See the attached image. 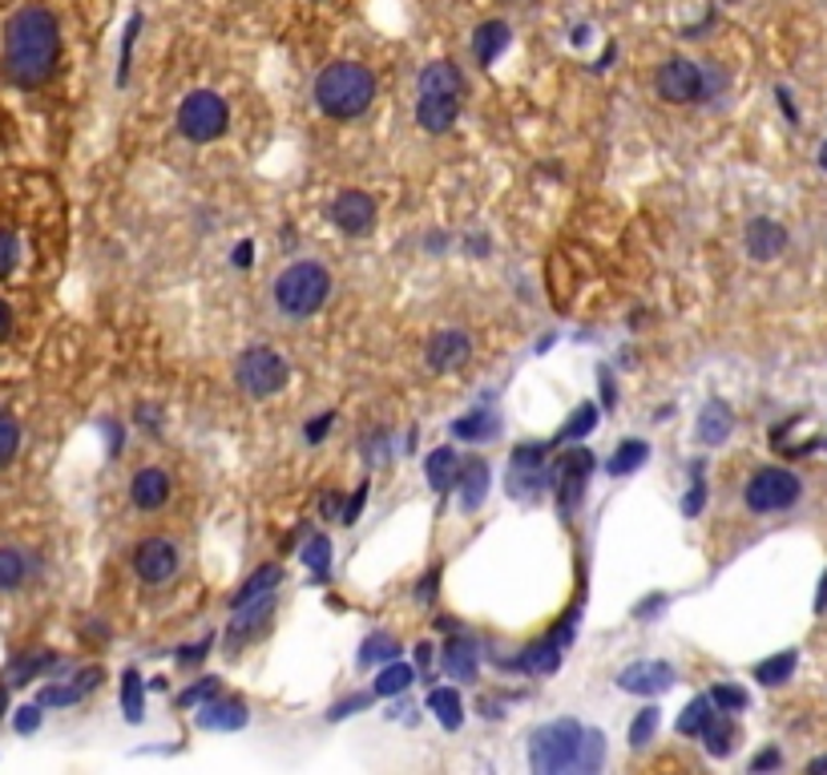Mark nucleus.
Here are the masks:
<instances>
[{"label":"nucleus","mask_w":827,"mask_h":775,"mask_svg":"<svg viewBox=\"0 0 827 775\" xmlns=\"http://www.w3.org/2000/svg\"><path fill=\"white\" fill-rule=\"evenodd\" d=\"M57 57H61V33H57V16L49 9L28 4L9 21L4 33V69L21 90H37L53 78Z\"/></svg>","instance_id":"f257e3e1"},{"label":"nucleus","mask_w":827,"mask_h":775,"mask_svg":"<svg viewBox=\"0 0 827 775\" xmlns=\"http://www.w3.org/2000/svg\"><path fill=\"white\" fill-rule=\"evenodd\" d=\"M375 97V78L356 61H335L320 73L315 81V102L327 118L335 121H351L360 118L363 109L372 106Z\"/></svg>","instance_id":"f03ea898"},{"label":"nucleus","mask_w":827,"mask_h":775,"mask_svg":"<svg viewBox=\"0 0 827 775\" xmlns=\"http://www.w3.org/2000/svg\"><path fill=\"white\" fill-rule=\"evenodd\" d=\"M586 748L589 731L577 719H558L541 727L529 748V763L537 775H561V772H586Z\"/></svg>","instance_id":"7ed1b4c3"},{"label":"nucleus","mask_w":827,"mask_h":775,"mask_svg":"<svg viewBox=\"0 0 827 775\" xmlns=\"http://www.w3.org/2000/svg\"><path fill=\"white\" fill-rule=\"evenodd\" d=\"M327 295H332V275L320 263H295L275 279V303L295 320L315 315L327 303Z\"/></svg>","instance_id":"20e7f679"},{"label":"nucleus","mask_w":827,"mask_h":775,"mask_svg":"<svg viewBox=\"0 0 827 775\" xmlns=\"http://www.w3.org/2000/svg\"><path fill=\"white\" fill-rule=\"evenodd\" d=\"M235 375H239V388L247 396H275L279 388H287L291 368H287V360L275 348H251L242 351Z\"/></svg>","instance_id":"39448f33"},{"label":"nucleus","mask_w":827,"mask_h":775,"mask_svg":"<svg viewBox=\"0 0 827 775\" xmlns=\"http://www.w3.org/2000/svg\"><path fill=\"white\" fill-rule=\"evenodd\" d=\"M178 130L190 138V142H214V138L227 130V102L211 90H199L190 94L182 106H178Z\"/></svg>","instance_id":"423d86ee"},{"label":"nucleus","mask_w":827,"mask_h":775,"mask_svg":"<svg viewBox=\"0 0 827 775\" xmlns=\"http://www.w3.org/2000/svg\"><path fill=\"white\" fill-rule=\"evenodd\" d=\"M800 501V477L791 468H759L747 485L751 513H779Z\"/></svg>","instance_id":"0eeeda50"},{"label":"nucleus","mask_w":827,"mask_h":775,"mask_svg":"<svg viewBox=\"0 0 827 775\" xmlns=\"http://www.w3.org/2000/svg\"><path fill=\"white\" fill-rule=\"evenodd\" d=\"M655 85L667 102H674V106H691V102L703 97V69L694 65V61H686V57H670L667 65L658 69Z\"/></svg>","instance_id":"6e6552de"},{"label":"nucleus","mask_w":827,"mask_h":775,"mask_svg":"<svg viewBox=\"0 0 827 775\" xmlns=\"http://www.w3.org/2000/svg\"><path fill=\"white\" fill-rule=\"evenodd\" d=\"M134 570L142 582H149V586L170 582L173 570H178V549H173L166 537H146V541L134 549Z\"/></svg>","instance_id":"1a4fd4ad"},{"label":"nucleus","mask_w":827,"mask_h":775,"mask_svg":"<svg viewBox=\"0 0 827 775\" xmlns=\"http://www.w3.org/2000/svg\"><path fill=\"white\" fill-rule=\"evenodd\" d=\"M332 218H335V227L347 230V235H368V230L375 227L372 194H363V190H344L332 206Z\"/></svg>","instance_id":"9d476101"},{"label":"nucleus","mask_w":827,"mask_h":775,"mask_svg":"<svg viewBox=\"0 0 827 775\" xmlns=\"http://www.w3.org/2000/svg\"><path fill=\"white\" fill-rule=\"evenodd\" d=\"M618 687L630 695H662L674 687V667L670 663H634L618 675Z\"/></svg>","instance_id":"9b49d317"},{"label":"nucleus","mask_w":827,"mask_h":775,"mask_svg":"<svg viewBox=\"0 0 827 775\" xmlns=\"http://www.w3.org/2000/svg\"><path fill=\"white\" fill-rule=\"evenodd\" d=\"M428 368L432 372H456V368H465L468 356H472V344H468L465 332H436L432 335V344H428Z\"/></svg>","instance_id":"f8f14e48"},{"label":"nucleus","mask_w":827,"mask_h":775,"mask_svg":"<svg viewBox=\"0 0 827 775\" xmlns=\"http://www.w3.org/2000/svg\"><path fill=\"white\" fill-rule=\"evenodd\" d=\"M589 468H594V456H589L586 449H574V453H570L558 465V473H553V481H558V497H561V509H565V513H570V509H574V501L582 497V485H586Z\"/></svg>","instance_id":"ddd939ff"},{"label":"nucleus","mask_w":827,"mask_h":775,"mask_svg":"<svg viewBox=\"0 0 827 775\" xmlns=\"http://www.w3.org/2000/svg\"><path fill=\"white\" fill-rule=\"evenodd\" d=\"M788 251V230L779 227L775 218H755L747 227V254L755 263H771Z\"/></svg>","instance_id":"4468645a"},{"label":"nucleus","mask_w":827,"mask_h":775,"mask_svg":"<svg viewBox=\"0 0 827 775\" xmlns=\"http://www.w3.org/2000/svg\"><path fill=\"white\" fill-rule=\"evenodd\" d=\"M456 114H460V97L453 94H420V106H416V118L428 134H444L456 121Z\"/></svg>","instance_id":"2eb2a0df"},{"label":"nucleus","mask_w":827,"mask_h":775,"mask_svg":"<svg viewBox=\"0 0 827 775\" xmlns=\"http://www.w3.org/2000/svg\"><path fill=\"white\" fill-rule=\"evenodd\" d=\"M271 615H275V598H254L247 601V606H239V615L230 618V630H227V639L239 646V642H247L254 634V630H263L271 622Z\"/></svg>","instance_id":"dca6fc26"},{"label":"nucleus","mask_w":827,"mask_h":775,"mask_svg":"<svg viewBox=\"0 0 827 775\" xmlns=\"http://www.w3.org/2000/svg\"><path fill=\"white\" fill-rule=\"evenodd\" d=\"M130 497H134L137 509L154 513V509H161L166 497H170V477H166L161 468H142L134 477V485H130Z\"/></svg>","instance_id":"f3484780"},{"label":"nucleus","mask_w":827,"mask_h":775,"mask_svg":"<svg viewBox=\"0 0 827 775\" xmlns=\"http://www.w3.org/2000/svg\"><path fill=\"white\" fill-rule=\"evenodd\" d=\"M199 727H206V731H239V727H247L242 699H211V707L199 711Z\"/></svg>","instance_id":"a211bd4d"},{"label":"nucleus","mask_w":827,"mask_h":775,"mask_svg":"<svg viewBox=\"0 0 827 775\" xmlns=\"http://www.w3.org/2000/svg\"><path fill=\"white\" fill-rule=\"evenodd\" d=\"M420 94L460 97L465 94V78H460V69H456L453 61H432V65H424V73H420Z\"/></svg>","instance_id":"6ab92c4d"},{"label":"nucleus","mask_w":827,"mask_h":775,"mask_svg":"<svg viewBox=\"0 0 827 775\" xmlns=\"http://www.w3.org/2000/svg\"><path fill=\"white\" fill-rule=\"evenodd\" d=\"M731 428H734L731 408H727L722 401H710L707 408H703V416H698V441L722 444L727 437H731Z\"/></svg>","instance_id":"aec40b11"},{"label":"nucleus","mask_w":827,"mask_h":775,"mask_svg":"<svg viewBox=\"0 0 827 775\" xmlns=\"http://www.w3.org/2000/svg\"><path fill=\"white\" fill-rule=\"evenodd\" d=\"M97 682H101V670H81L77 682L73 687H45L40 691V707H69V703H77L85 699V691H94Z\"/></svg>","instance_id":"412c9836"},{"label":"nucleus","mask_w":827,"mask_h":775,"mask_svg":"<svg viewBox=\"0 0 827 775\" xmlns=\"http://www.w3.org/2000/svg\"><path fill=\"white\" fill-rule=\"evenodd\" d=\"M505 45H508V25L505 21H489V25L477 28V37H472V53H477L481 65H493L496 57L505 53Z\"/></svg>","instance_id":"4be33fe9"},{"label":"nucleus","mask_w":827,"mask_h":775,"mask_svg":"<svg viewBox=\"0 0 827 775\" xmlns=\"http://www.w3.org/2000/svg\"><path fill=\"white\" fill-rule=\"evenodd\" d=\"M444 670H448V679L468 682L477 675V646L465 639H453L444 646Z\"/></svg>","instance_id":"5701e85b"},{"label":"nucleus","mask_w":827,"mask_h":775,"mask_svg":"<svg viewBox=\"0 0 827 775\" xmlns=\"http://www.w3.org/2000/svg\"><path fill=\"white\" fill-rule=\"evenodd\" d=\"M484 493H489V465L484 461H468L465 473H460V505L481 509Z\"/></svg>","instance_id":"b1692460"},{"label":"nucleus","mask_w":827,"mask_h":775,"mask_svg":"<svg viewBox=\"0 0 827 775\" xmlns=\"http://www.w3.org/2000/svg\"><path fill=\"white\" fill-rule=\"evenodd\" d=\"M558 663H561V646L549 639V642H534V646H529V651H525L513 667L529 670V675H549V670H558Z\"/></svg>","instance_id":"393cba45"},{"label":"nucleus","mask_w":827,"mask_h":775,"mask_svg":"<svg viewBox=\"0 0 827 775\" xmlns=\"http://www.w3.org/2000/svg\"><path fill=\"white\" fill-rule=\"evenodd\" d=\"M456 473H460V456L456 449H436V453L428 456V485L444 493L448 485H456Z\"/></svg>","instance_id":"a878e982"},{"label":"nucleus","mask_w":827,"mask_h":775,"mask_svg":"<svg viewBox=\"0 0 827 775\" xmlns=\"http://www.w3.org/2000/svg\"><path fill=\"white\" fill-rule=\"evenodd\" d=\"M646 456H650V444L646 441H622L618 453L606 461V473H610V477H626V473L646 465Z\"/></svg>","instance_id":"bb28decb"},{"label":"nucleus","mask_w":827,"mask_h":775,"mask_svg":"<svg viewBox=\"0 0 827 775\" xmlns=\"http://www.w3.org/2000/svg\"><path fill=\"white\" fill-rule=\"evenodd\" d=\"M279 582H283L279 565H263V570H254V574L247 577V586L235 594V610H239V606H247V601H254V598H267V594L279 586Z\"/></svg>","instance_id":"cd10ccee"},{"label":"nucleus","mask_w":827,"mask_h":775,"mask_svg":"<svg viewBox=\"0 0 827 775\" xmlns=\"http://www.w3.org/2000/svg\"><path fill=\"white\" fill-rule=\"evenodd\" d=\"M710 719H715V699H707V695L691 699L686 711H682V719H679V736H703Z\"/></svg>","instance_id":"c85d7f7f"},{"label":"nucleus","mask_w":827,"mask_h":775,"mask_svg":"<svg viewBox=\"0 0 827 775\" xmlns=\"http://www.w3.org/2000/svg\"><path fill=\"white\" fill-rule=\"evenodd\" d=\"M121 711L130 723H142V715H146V691H142L137 670H125V679H121Z\"/></svg>","instance_id":"c756f323"},{"label":"nucleus","mask_w":827,"mask_h":775,"mask_svg":"<svg viewBox=\"0 0 827 775\" xmlns=\"http://www.w3.org/2000/svg\"><path fill=\"white\" fill-rule=\"evenodd\" d=\"M795 663H800V655H795V651H783V655L759 663V667H755V679H759L763 687H779V682H788L791 675H795Z\"/></svg>","instance_id":"7c9ffc66"},{"label":"nucleus","mask_w":827,"mask_h":775,"mask_svg":"<svg viewBox=\"0 0 827 775\" xmlns=\"http://www.w3.org/2000/svg\"><path fill=\"white\" fill-rule=\"evenodd\" d=\"M428 707L436 711V719H441L448 731H456V727H460V719H465V711H460V695H456L453 687H441V691H432V695H428Z\"/></svg>","instance_id":"2f4dec72"},{"label":"nucleus","mask_w":827,"mask_h":775,"mask_svg":"<svg viewBox=\"0 0 827 775\" xmlns=\"http://www.w3.org/2000/svg\"><path fill=\"white\" fill-rule=\"evenodd\" d=\"M28 574V562H25V553L13 546H4L0 549V589H16L21 582H25Z\"/></svg>","instance_id":"473e14b6"},{"label":"nucleus","mask_w":827,"mask_h":775,"mask_svg":"<svg viewBox=\"0 0 827 775\" xmlns=\"http://www.w3.org/2000/svg\"><path fill=\"white\" fill-rule=\"evenodd\" d=\"M731 743H734V723L715 715V719L707 723V731H703V748H707L710 755H727Z\"/></svg>","instance_id":"72a5a7b5"},{"label":"nucleus","mask_w":827,"mask_h":775,"mask_svg":"<svg viewBox=\"0 0 827 775\" xmlns=\"http://www.w3.org/2000/svg\"><path fill=\"white\" fill-rule=\"evenodd\" d=\"M453 432L460 437V441H484V437H493L496 432V425L489 413H472V416H465V420H456Z\"/></svg>","instance_id":"f704fd0d"},{"label":"nucleus","mask_w":827,"mask_h":775,"mask_svg":"<svg viewBox=\"0 0 827 775\" xmlns=\"http://www.w3.org/2000/svg\"><path fill=\"white\" fill-rule=\"evenodd\" d=\"M408 682H412V670L400 667V663H392V667L380 670V679H375V695H400V691H408Z\"/></svg>","instance_id":"c9c22d12"},{"label":"nucleus","mask_w":827,"mask_h":775,"mask_svg":"<svg viewBox=\"0 0 827 775\" xmlns=\"http://www.w3.org/2000/svg\"><path fill=\"white\" fill-rule=\"evenodd\" d=\"M655 731H658V707H642L638 719L630 723V743H634V748H646V743L655 739Z\"/></svg>","instance_id":"e433bc0d"},{"label":"nucleus","mask_w":827,"mask_h":775,"mask_svg":"<svg viewBox=\"0 0 827 775\" xmlns=\"http://www.w3.org/2000/svg\"><path fill=\"white\" fill-rule=\"evenodd\" d=\"M303 562H308L311 565V570H315V574H327V570H332V541H327V537H311V541H308V546H303Z\"/></svg>","instance_id":"4c0bfd02"},{"label":"nucleus","mask_w":827,"mask_h":775,"mask_svg":"<svg viewBox=\"0 0 827 775\" xmlns=\"http://www.w3.org/2000/svg\"><path fill=\"white\" fill-rule=\"evenodd\" d=\"M21 449V425L9 413H0V465H9Z\"/></svg>","instance_id":"58836bf2"},{"label":"nucleus","mask_w":827,"mask_h":775,"mask_svg":"<svg viewBox=\"0 0 827 775\" xmlns=\"http://www.w3.org/2000/svg\"><path fill=\"white\" fill-rule=\"evenodd\" d=\"M218 679H202L194 682V687H187L182 695H178V707H202V703H211V699H218Z\"/></svg>","instance_id":"ea45409f"},{"label":"nucleus","mask_w":827,"mask_h":775,"mask_svg":"<svg viewBox=\"0 0 827 775\" xmlns=\"http://www.w3.org/2000/svg\"><path fill=\"white\" fill-rule=\"evenodd\" d=\"M16 263H21V242L13 230H0V279H9Z\"/></svg>","instance_id":"a19ab883"},{"label":"nucleus","mask_w":827,"mask_h":775,"mask_svg":"<svg viewBox=\"0 0 827 775\" xmlns=\"http://www.w3.org/2000/svg\"><path fill=\"white\" fill-rule=\"evenodd\" d=\"M396 655H400V646H396L392 639H384V634H375V639H368L360 658L368 663V667H375V663H387V658H396Z\"/></svg>","instance_id":"79ce46f5"},{"label":"nucleus","mask_w":827,"mask_h":775,"mask_svg":"<svg viewBox=\"0 0 827 775\" xmlns=\"http://www.w3.org/2000/svg\"><path fill=\"white\" fill-rule=\"evenodd\" d=\"M53 663H57V658H53V655H37V658H21V663H16V667H13V670H9V682H13V687H21V682H28V679H33V675H37V670H45V667H53Z\"/></svg>","instance_id":"37998d69"},{"label":"nucleus","mask_w":827,"mask_h":775,"mask_svg":"<svg viewBox=\"0 0 827 775\" xmlns=\"http://www.w3.org/2000/svg\"><path fill=\"white\" fill-rule=\"evenodd\" d=\"M594 425H598V408H594V404H582V408H577V416H574V425L565 428L561 437H565V441H574V437H586Z\"/></svg>","instance_id":"c03bdc74"},{"label":"nucleus","mask_w":827,"mask_h":775,"mask_svg":"<svg viewBox=\"0 0 827 775\" xmlns=\"http://www.w3.org/2000/svg\"><path fill=\"white\" fill-rule=\"evenodd\" d=\"M710 699H715L722 711H743V707H747V691H739V687H727V682H722V687H715V691H710Z\"/></svg>","instance_id":"a18cd8bd"},{"label":"nucleus","mask_w":827,"mask_h":775,"mask_svg":"<svg viewBox=\"0 0 827 775\" xmlns=\"http://www.w3.org/2000/svg\"><path fill=\"white\" fill-rule=\"evenodd\" d=\"M703 505H707V485L698 481V465H694V485H691V493H686V501H682V513H686V517H698Z\"/></svg>","instance_id":"49530a36"},{"label":"nucleus","mask_w":827,"mask_h":775,"mask_svg":"<svg viewBox=\"0 0 827 775\" xmlns=\"http://www.w3.org/2000/svg\"><path fill=\"white\" fill-rule=\"evenodd\" d=\"M513 465H517V468H537V465H546V449H534V444H525V449H517V456H513Z\"/></svg>","instance_id":"de8ad7c7"},{"label":"nucleus","mask_w":827,"mask_h":775,"mask_svg":"<svg viewBox=\"0 0 827 775\" xmlns=\"http://www.w3.org/2000/svg\"><path fill=\"white\" fill-rule=\"evenodd\" d=\"M363 501H368V485H360V489H356V497H351V501H347V505H344V517H339V522H347V525H351V522H360V509H363Z\"/></svg>","instance_id":"09e8293b"},{"label":"nucleus","mask_w":827,"mask_h":775,"mask_svg":"<svg viewBox=\"0 0 827 775\" xmlns=\"http://www.w3.org/2000/svg\"><path fill=\"white\" fill-rule=\"evenodd\" d=\"M37 723H40V711L37 707H21V715H16V731H21V736H28V731H37Z\"/></svg>","instance_id":"8fccbe9b"},{"label":"nucleus","mask_w":827,"mask_h":775,"mask_svg":"<svg viewBox=\"0 0 827 775\" xmlns=\"http://www.w3.org/2000/svg\"><path fill=\"white\" fill-rule=\"evenodd\" d=\"M771 767H779V751H759L755 760H751V772H771Z\"/></svg>","instance_id":"3c124183"},{"label":"nucleus","mask_w":827,"mask_h":775,"mask_svg":"<svg viewBox=\"0 0 827 775\" xmlns=\"http://www.w3.org/2000/svg\"><path fill=\"white\" fill-rule=\"evenodd\" d=\"M327 428H332V413L315 416V420L308 425V441H320V437H327Z\"/></svg>","instance_id":"603ef678"},{"label":"nucleus","mask_w":827,"mask_h":775,"mask_svg":"<svg viewBox=\"0 0 827 775\" xmlns=\"http://www.w3.org/2000/svg\"><path fill=\"white\" fill-rule=\"evenodd\" d=\"M9 335H13V308L0 299V344H4Z\"/></svg>","instance_id":"864d4df0"},{"label":"nucleus","mask_w":827,"mask_h":775,"mask_svg":"<svg viewBox=\"0 0 827 775\" xmlns=\"http://www.w3.org/2000/svg\"><path fill=\"white\" fill-rule=\"evenodd\" d=\"M360 707H368V695H356L351 703H339V707L332 711V719H344L347 711H360Z\"/></svg>","instance_id":"5fc2aeb1"},{"label":"nucleus","mask_w":827,"mask_h":775,"mask_svg":"<svg viewBox=\"0 0 827 775\" xmlns=\"http://www.w3.org/2000/svg\"><path fill=\"white\" fill-rule=\"evenodd\" d=\"M251 251H254V247L242 239L239 247H235V267H247V263H251Z\"/></svg>","instance_id":"6e6d98bb"},{"label":"nucleus","mask_w":827,"mask_h":775,"mask_svg":"<svg viewBox=\"0 0 827 775\" xmlns=\"http://www.w3.org/2000/svg\"><path fill=\"white\" fill-rule=\"evenodd\" d=\"M323 513H327V517H335V513H339V497H335V493L323 497ZM339 517H344V513H339Z\"/></svg>","instance_id":"4d7b16f0"},{"label":"nucleus","mask_w":827,"mask_h":775,"mask_svg":"<svg viewBox=\"0 0 827 775\" xmlns=\"http://www.w3.org/2000/svg\"><path fill=\"white\" fill-rule=\"evenodd\" d=\"M206 646H211V642H202L199 651H182V655H178V658H182V663H199V658L206 655Z\"/></svg>","instance_id":"13d9d810"},{"label":"nucleus","mask_w":827,"mask_h":775,"mask_svg":"<svg viewBox=\"0 0 827 775\" xmlns=\"http://www.w3.org/2000/svg\"><path fill=\"white\" fill-rule=\"evenodd\" d=\"M779 106H783V114H788V118L795 121V106H791V94H788V90H779Z\"/></svg>","instance_id":"bf43d9fd"},{"label":"nucleus","mask_w":827,"mask_h":775,"mask_svg":"<svg viewBox=\"0 0 827 775\" xmlns=\"http://www.w3.org/2000/svg\"><path fill=\"white\" fill-rule=\"evenodd\" d=\"M815 610H827V574L819 582V594H815Z\"/></svg>","instance_id":"052dcab7"},{"label":"nucleus","mask_w":827,"mask_h":775,"mask_svg":"<svg viewBox=\"0 0 827 775\" xmlns=\"http://www.w3.org/2000/svg\"><path fill=\"white\" fill-rule=\"evenodd\" d=\"M807 772H812V775L827 772V755H819V760H812V763H807Z\"/></svg>","instance_id":"680f3d73"},{"label":"nucleus","mask_w":827,"mask_h":775,"mask_svg":"<svg viewBox=\"0 0 827 775\" xmlns=\"http://www.w3.org/2000/svg\"><path fill=\"white\" fill-rule=\"evenodd\" d=\"M4 707H9V691L0 687V715H4Z\"/></svg>","instance_id":"e2e57ef3"},{"label":"nucleus","mask_w":827,"mask_h":775,"mask_svg":"<svg viewBox=\"0 0 827 775\" xmlns=\"http://www.w3.org/2000/svg\"><path fill=\"white\" fill-rule=\"evenodd\" d=\"M819 166L827 170V142H824V150H819Z\"/></svg>","instance_id":"0e129e2a"}]
</instances>
